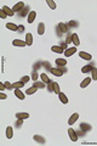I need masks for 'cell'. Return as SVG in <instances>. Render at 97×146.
<instances>
[{"label":"cell","mask_w":97,"mask_h":146,"mask_svg":"<svg viewBox=\"0 0 97 146\" xmlns=\"http://www.w3.org/2000/svg\"><path fill=\"white\" fill-rule=\"evenodd\" d=\"M24 6H26L24 3H23V1H20V3H17V4L12 7V10H14V12H20V11H22V10L24 9Z\"/></svg>","instance_id":"obj_1"},{"label":"cell","mask_w":97,"mask_h":146,"mask_svg":"<svg viewBox=\"0 0 97 146\" xmlns=\"http://www.w3.org/2000/svg\"><path fill=\"white\" fill-rule=\"evenodd\" d=\"M68 135H69V138L72 141H78V134L75 133L74 129L69 128V129H68Z\"/></svg>","instance_id":"obj_2"},{"label":"cell","mask_w":97,"mask_h":146,"mask_svg":"<svg viewBox=\"0 0 97 146\" xmlns=\"http://www.w3.org/2000/svg\"><path fill=\"white\" fill-rule=\"evenodd\" d=\"M76 52V48L75 46H73V48H68V49H66V51L63 52L64 55L67 56V57H70V56H73L74 54Z\"/></svg>","instance_id":"obj_3"},{"label":"cell","mask_w":97,"mask_h":146,"mask_svg":"<svg viewBox=\"0 0 97 146\" xmlns=\"http://www.w3.org/2000/svg\"><path fill=\"white\" fill-rule=\"evenodd\" d=\"M78 118H79V113L78 112H75V113H73L72 116L69 117V119H68V124L73 125L74 123H75L76 121H78Z\"/></svg>","instance_id":"obj_4"},{"label":"cell","mask_w":97,"mask_h":146,"mask_svg":"<svg viewBox=\"0 0 97 146\" xmlns=\"http://www.w3.org/2000/svg\"><path fill=\"white\" fill-rule=\"evenodd\" d=\"M79 56H80V59H83V60H86V61H89V60H91V59H92L91 54L86 52V51H80V52H79Z\"/></svg>","instance_id":"obj_5"},{"label":"cell","mask_w":97,"mask_h":146,"mask_svg":"<svg viewBox=\"0 0 97 146\" xmlns=\"http://www.w3.org/2000/svg\"><path fill=\"white\" fill-rule=\"evenodd\" d=\"M72 44H74V46H75V48L80 45V39H79L78 34H75V33H73V34H72Z\"/></svg>","instance_id":"obj_6"},{"label":"cell","mask_w":97,"mask_h":146,"mask_svg":"<svg viewBox=\"0 0 97 146\" xmlns=\"http://www.w3.org/2000/svg\"><path fill=\"white\" fill-rule=\"evenodd\" d=\"M16 118L27 119V118H29V113H27V112H17V113H16Z\"/></svg>","instance_id":"obj_7"},{"label":"cell","mask_w":97,"mask_h":146,"mask_svg":"<svg viewBox=\"0 0 97 146\" xmlns=\"http://www.w3.org/2000/svg\"><path fill=\"white\" fill-rule=\"evenodd\" d=\"M35 17H36V12H35V11H30L29 15H28V17H27L28 23H33L35 20Z\"/></svg>","instance_id":"obj_8"},{"label":"cell","mask_w":97,"mask_h":146,"mask_svg":"<svg viewBox=\"0 0 97 146\" xmlns=\"http://www.w3.org/2000/svg\"><path fill=\"white\" fill-rule=\"evenodd\" d=\"M12 45H14V46H20V48H22V46H26L27 43L23 42V40H20V39H15L14 42H12Z\"/></svg>","instance_id":"obj_9"},{"label":"cell","mask_w":97,"mask_h":146,"mask_svg":"<svg viewBox=\"0 0 97 146\" xmlns=\"http://www.w3.org/2000/svg\"><path fill=\"white\" fill-rule=\"evenodd\" d=\"M50 72L56 77H62L63 76V72L60 68H50Z\"/></svg>","instance_id":"obj_10"},{"label":"cell","mask_w":97,"mask_h":146,"mask_svg":"<svg viewBox=\"0 0 97 146\" xmlns=\"http://www.w3.org/2000/svg\"><path fill=\"white\" fill-rule=\"evenodd\" d=\"M58 28H60V32H62V33H67L68 32V26L66 23H63V22L58 23Z\"/></svg>","instance_id":"obj_11"},{"label":"cell","mask_w":97,"mask_h":146,"mask_svg":"<svg viewBox=\"0 0 97 146\" xmlns=\"http://www.w3.org/2000/svg\"><path fill=\"white\" fill-rule=\"evenodd\" d=\"M1 10H3V11H4V12H5L7 16H10V17L15 15L14 10H12V9H10V7H7V6H3V9H1Z\"/></svg>","instance_id":"obj_12"},{"label":"cell","mask_w":97,"mask_h":146,"mask_svg":"<svg viewBox=\"0 0 97 146\" xmlns=\"http://www.w3.org/2000/svg\"><path fill=\"white\" fill-rule=\"evenodd\" d=\"M44 33H45V23L40 22V23L38 24V34H39V35H42Z\"/></svg>","instance_id":"obj_13"},{"label":"cell","mask_w":97,"mask_h":146,"mask_svg":"<svg viewBox=\"0 0 97 146\" xmlns=\"http://www.w3.org/2000/svg\"><path fill=\"white\" fill-rule=\"evenodd\" d=\"M24 42L27 43L28 46H30L32 44H33V35H32V33H27L26 34V40Z\"/></svg>","instance_id":"obj_14"},{"label":"cell","mask_w":97,"mask_h":146,"mask_svg":"<svg viewBox=\"0 0 97 146\" xmlns=\"http://www.w3.org/2000/svg\"><path fill=\"white\" fill-rule=\"evenodd\" d=\"M58 97H60V100H61V102L64 105L68 104V97H67V95L66 94H63V93H60L58 94Z\"/></svg>","instance_id":"obj_15"},{"label":"cell","mask_w":97,"mask_h":146,"mask_svg":"<svg viewBox=\"0 0 97 146\" xmlns=\"http://www.w3.org/2000/svg\"><path fill=\"white\" fill-rule=\"evenodd\" d=\"M6 28L10 29V31H12V32H17L18 31V26L15 24V23H6Z\"/></svg>","instance_id":"obj_16"},{"label":"cell","mask_w":97,"mask_h":146,"mask_svg":"<svg viewBox=\"0 0 97 146\" xmlns=\"http://www.w3.org/2000/svg\"><path fill=\"white\" fill-rule=\"evenodd\" d=\"M91 79H92V78H90V77L85 78L83 82L80 83V88H86V86H87V85H89V84L91 83Z\"/></svg>","instance_id":"obj_17"},{"label":"cell","mask_w":97,"mask_h":146,"mask_svg":"<svg viewBox=\"0 0 97 146\" xmlns=\"http://www.w3.org/2000/svg\"><path fill=\"white\" fill-rule=\"evenodd\" d=\"M12 136H14V129H12V127H7L6 128V138L7 139H12Z\"/></svg>","instance_id":"obj_18"},{"label":"cell","mask_w":97,"mask_h":146,"mask_svg":"<svg viewBox=\"0 0 97 146\" xmlns=\"http://www.w3.org/2000/svg\"><path fill=\"white\" fill-rule=\"evenodd\" d=\"M36 91H38V88L33 85V86H30V88H28L27 90H26V94H27V95H33V94H35Z\"/></svg>","instance_id":"obj_19"},{"label":"cell","mask_w":97,"mask_h":146,"mask_svg":"<svg viewBox=\"0 0 97 146\" xmlns=\"http://www.w3.org/2000/svg\"><path fill=\"white\" fill-rule=\"evenodd\" d=\"M15 95H16V97H18L20 100H24V94L21 91V89H15Z\"/></svg>","instance_id":"obj_20"},{"label":"cell","mask_w":97,"mask_h":146,"mask_svg":"<svg viewBox=\"0 0 97 146\" xmlns=\"http://www.w3.org/2000/svg\"><path fill=\"white\" fill-rule=\"evenodd\" d=\"M92 66L91 65H86V66H84L83 68H81V72L83 73H91V71H92Z\"/></svg>","instance_id":"obj_21"},{"label":"cell","mask_w":97,"mask_h":146,"mask_svg":"<svg viewBox=\"0 0 97 146\" xmlns=\"http://www.w3.org/2000/svg\"><path fill=\"white\" fill-rule=\"evenodd\" d=\"M33 139H34L36 142H39V144H45V139L42 138L41 135H34Z\"/></svg>","instance_id":"obj_22"},{"label":"cell","mask_w":97,"mask_h":146,"mask_svg":"<svg viewBox=\"0 0 97 146\" xmlns=\"http://www.w3.org/2000/svg\"><path fill=\"white\" fill-rule=\"evenodd\" d=\"M55 62H56V65H57V67H60V66H66V65H67V61H66L64 59H57Z\"/></svg>","instance_id":"obj_23"},{"label":"cell","mask_w":97,"mask_h":146,"mask_svg":"<svg viewBox=\"0 0 97 146\" xmlns=\"http://www.w3.org/2000/svg\"><path fill=\"white\" fill-rule=\"evenodd\" d=\"M51 50H52L54 52H56V54H63V52H64V50H63L61 46H52Z\"/></svg>","instance_id":"obj_24"},{"label":"cell","mask_w":97,"mask_h":146,"mask_svg":"<svg viewBox=\"0 0 97 146\" xmlns=\"http://www.w3.org/2000/svg\"><path fill=\"white\" fill-rule=\"evenodd\" d=\"M40 79L42 80V83H45V84H47L48 82H50V79H48L46 73H41V74H40Z\"/></svg>","instance_id":"obj_25"},{"label":"cell","mask_w":97,"mask_h":146,"mask_svg":"<svg viewBox=\"0 0 97 146\" xmlns=\"http://www.w3.org/2000/svg\"><path fill=\"white\" fill-rule=\"evenodd\" d=\"M46 4L48 5V7H50L51 10H55L56 9V3L54 0H46Z\"/></svg>","instance_id":"obj_26"},{"label":"cell","mask_w":97,"mask_h":146,"mask_svg":"<svg viewBox=\"0 0 97 146\" xmlns=\"http://www.w3.org/2000/svg\"><path fill=\"white\" fill-rule=\"evenodd\" d=\"M54 93H55V94H57V95L61 93L60 85H58V83H56V82H54Z\"/></svg>","instance_id":"obj_27"},{"label":"cell","mask_w":97,"mask_h":146,"mask_svg":"<svg viewBox=\"0 0 97 146\" xmlns=\"http://www.w3.org/2000/svg\"><path fill=\"white\" fill-rule=\"evenodd\" d=\"M29 12H30V11H29V7H28V6H24V9H23L21 12H20V15H21L22 17H24L26 15H29Z\"/></svg>","instance_id":"obj_28"},{"label":"cell","mask_w":97,"mask_h":146,"mask_svg":"<svg viewBox=\"0 0 97 146\" xmlns=\"http://www.w3.org/2000/svg\"><path fill=\"white\" fill-rule=\"evenodd\" d=\"M91 78H92L93 80H97V68L96 67H93L92 71H91Z\"/></svg>","instance_id":"obj_29"},{"label":"cell","mask_w":97,"mask_h":146,"mask_svg":"<svg viewBox=\"0 0 97 146\" xmlns=\"http://www.w3.org/2000/svg\"><path fill=\"white\" fill-rule=\"evenodd\" d=\"M26 83H23V82H16V83H14V89H21L22 86L24 85Z\"/></svg>","instance_id":"obj_30"},{"label":"cell","mask_w":97,"mask_h":146,"mask_svg":"<svg viewBox=\"0 0 97 146\" xmlns=\"http://www.w3.org/2000/svg\"><path fill=\"white\" fill-rule=\"evenodd\" d=\"M34 86H36L38 89H42L44 86H45V83H40V82H34Z\"/></svg>","instance_id":"obj_31"},{"label":"cell","mask_w":97,"mask_h":146,"mask_svg":"<svg viewBox=\"0 0 97 146\" xmlns=\"http://www.w3.org/2000/svg\"><path fill=\"white\" fill-rule=\"evenodd\" d=\"M47 89L50 93H54V82H52V80H50L47 83Z\"/></svg>","instance_id":"obj_32"},{"label":"cell","mask_w":97,"mask_h":146,"mask_svg":"<svg viewBox=\"0 0 97 146\" xmlns=\"http://www.w3.org/2000/svg\"><path fill=\"white\" fill-rule=\"evenodd\" d=\"M38 78H39L38 72H36V71H33V73H32V79H33L34 82H36V80H38Z\"/></svg>","instance_id":"obj_33"},{"label":"cell","mask_w":97,"mask_h":146,"mask_svg":"<svg viewBox=\"0 0 97 146\" xmlns=\"http://www.w3.org/2000/svg\"><path fill=\"white\" fill-rule=\"evenodd\" d=\"M4 84H5V86H6V89H9V90H11V89H14V84L9 83V82H4Z\"/></svg>","instance_id":"obj_34"},{"label":"cell","mask_w":97,"mask_h":146,"mask_svg":"<svg viewBox=\"0 0 97 146\" xmlns=\"http://www.w3.org/2000/svg\"><path fill=\"white\" fill-rule=\"evenodd\" d=\"M70 43H72V34L68 33L67 38H66V44H70Z\"/></svg>","instance_id":"obj_35"},{"label":"cell","mask_w":97,"mask_h":146,"mask_svg":"<svg viewBox=\"0 0 97 146\" xmlns=\"http://www.w3.org/2000/svg\"><path fill=\"white\" fill-rule=\"evenodd\" d=\"M69 27H76L78 26V22H75V21H69Z\"/></svg>","instance_id":"obj_36"},{"label":"cell","mask_w":97,"mask_h":146,"mask_svg":"<svg viewBox=\"0 0 97 146\" xmlns=\"http://www.w3.org/2000/svg\"><path fill=\"white\" fill-rule=\"evenodd\" d=\"M58 68H60V70L62 71L63 73H67V72H68V70H67V67H66V66H60Z\"/></svg>","instance_id":"obj_37"},{"label":"cell","mask_w":97,"mask_h":146,"mask_svg":"<svg viewBox=\"0 0 97 146\" xmlns=\"http://www.w3.org/2000/svg\"><path fill=\"white\" fill-rule=\"evenodd\" d=\"M23 83H27V82H29V77L28 76H24V77H22V79H21Z\"/></svg>","instance_id":"obj_38"},{"label":"cell","mask_w":97,"mask_h":146,"mask_svg":"<svg viewBox=\"0 0 97 146\" xmlns=\"http://www.w3.org/2000/svg\"><path fill=\"white\" fill-rule=\"evenodd\" d=\"M81 128H83V129H85L86 132L91 129V127H90V125H87V124H83V125H81Z\"/></svg>","instance_id":"obj_39"},{"label":"cell","mask_w":97,"mask_h":146,"mask_svg":"<svg viewBox=\"0 0 97 146\" xmlns=\"http://www.w3.org/2000/svg\"><path fill=\"white\" fill-rule=\"evenodd\" d=\"M6 89V86H5V84L4 83H0V91H4Z\"/></svg>","instance_id":"obj_40"},{"label":"cell","mask_w":97,"mask_h":146,"mask_svg":"<svg viewBox=\"0 0 97 146\" xmlns=\"http://www.w3.org/2000/svg\"><path fill=\"white\" fill-rule=\"evenodd\" d=\"M81 144L83 145H97V142H86V141H83Z\"/></svg>","instance_id":"obj_41"},{"label":"cell","mask_w":97,"mask_h":146,"mask_svg":"<svg viewBox=\"0 0 97 146\" xmlns=\"http://www.w3.org/2000/svg\"><path fill=\"white\" fill-rule=\"evenodd\" d=\"M6 94H4V93H0V99H1V100H5V99H6Z\"/></svg>","instance_id":"obj_42"},{"label":"cell","mask_w":97,"mask_h":146,"mask_svg":"<svg viewBox=\"0 0 97 146\" xmlns=\"http://www.w3.org/2000/svg\"><path fill=\"white\" fill-rule=\"evenodd\" d=\"M0 16H1V18H5V17H7V15L5 14V12H4V11H3V10H1V11H0Z\"/></svg>","instance_id":"obj_43"},{"label":"cell","mask_w":97,"mask_h":146,"mask_svg":"<svg viewBox=\"0 0 97 146\" xmlns=\"http://www.w3.org/2000/svg\"><path fill=\"white\" fill-rule=\"evenodd\" d=\"M23 31H24V27H23V26H20V27H18V31H17V32H20V33H22Z\"/></svg>","instance_id":"obj_44"},{"label":"cell","mask_w":97,"mask_h":146,"mask_svg":"<svg viewBox=\"0 0 97 146\" xmlns=\"http://www.w3.org/2000/svg\"><path fill=\"white\" fill-rule=\"evenodd\" d=\"M22 122H23V119H18V121H17V127H21Z\"/></svg>","instance_id":"obj_45"},{"label":"cell","mask_w":97,"mask_h":146,"mask_svg":"<svg viewBox=\"0 0 97 146\" xmlns=\"http://www.w3.org/2000/svg\"><path fill=\"white\" fill-rule=\"evenodd\" d=\"M61 48H62L63 50H64V49L67 48V44H66V43H63V44H61Z\"/></svg>","instance_id":"obj_46"}]
</instances>
